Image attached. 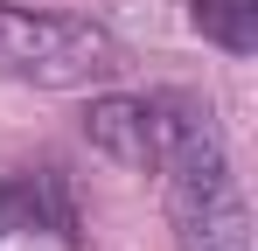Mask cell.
Masks as SVG:
<instances>
[{"label":"cell","mask_w":258,"mask_h":251,"mask_svg":"<svg viewBox=\"0 0 258 251\" xmlns=\"http://www.w3.org/2000/svg\"><path fill=\"white\" fill-rule=\"evenodd\" d=\"M161 174H168V216L181 251H251V216H244V196H237V174H230L210 105L181 126Z\"/></svg>","instance_id":"cell-1"},{"label":"cell","mask_w":258,"mask_h":251,"mask_svg":"<svg viewBox=\"0 0 258 251\" xmlns=\"http://www.w3.org/2000/svg\"><path fill=\"white\" fill-rule=\"evenodd\" d=\"M203 42L230 49V56H251L258 49V0H188Z\"/></svg>","instance_id":"cell-5"},{"label":"cell","mask_w":258,"mask_h":251,"mask_svg":"<svg viewBox=\"0 0 258 251\" xmlns=\"http://www.w3.org/2000/svg\"><path fill=\"white\" fill-rule=\"evenodd\" d=\"M7 230H56L63 244H77V203L63 167H28L0 181V237Z\"/></svg>","instance_id":"cell-4"},{"label":"cell","mask_w":258,"mask_h":251,"mask_svg":"<svg viewBox=\"0 0 258 251\" xmlns=\"http://www.w3.org/2000/svg\"><path fill=\"white\" fill-rule=\"evenodd\" d=\"M203 105L181 98V91H154V98H91L84 112V140L98 154H112L119 167H147L161 174L168 147L181 140V126L196 119Z\"/></svg>","instance_id":"cell-3"},{"label":"cell","mask_w":258,"mask_h":251,"mask_svg":"<svg viewBox=\"0 0 258 251\" xmlns=\"http://www.w3.org/2000/svg\"><path fill=\"white\" fill-rule=\"evenodd\" d=\"M119 70H126V49L112 28L84 14H42V7L0 0V77L42 84V91H84Z\"/></svg>","instance_id":"cell-2"}]
</instances>
